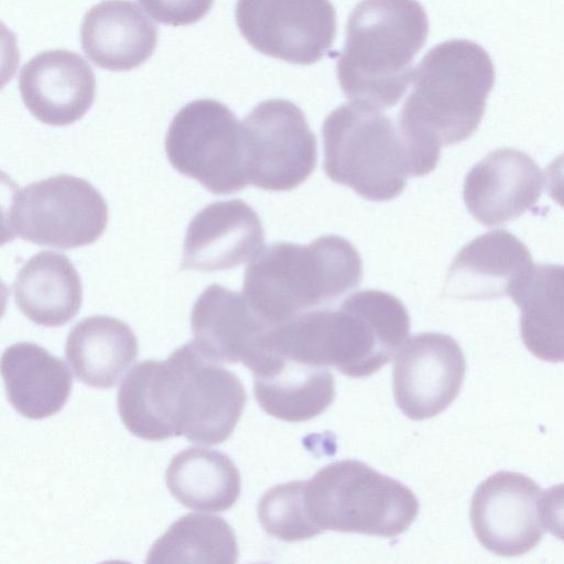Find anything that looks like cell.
Here are the masks:
<instances>
[{
  "label": "cell",
  "instance_id": "obj_10",
  "mask_svg": "<svg viewBox=\"0 0 564 564\" xmlns=\"http://www.w3.org/2000/svg\"><path fill=\"white\" fill-rule=\"evenodd\" d=\"M248 184L290 191L314 171L316 138L303 111L285 99L259 102L241 122Z\"/></svg>",
  "mask_w": 564,
  "mask_h": 564
},
{
  "label": "cell",
  "instance_id": "obj_21",
  "mask_svg": "<svg viewBox=\"0 0 564 564\" xmlns=\"http://www.w3.org/2000/svg\"><path fill=\"white\" fill-rule=\"evenodd\" d=\"M1 375L10 404L26 419L56 414L72 392L73 378L65 362L34 343L6 348Z\"/></svg>",
  "mask_w": 564,
  "mask_h": 564
},
{
  "label": "cell",
  "instance_id": "obj_18",
  "mask_svg": "<svg viewBox=\"0 0 564 564\" xmlns=\"http://www.w3.org/2000/svg\"><path fill=\"white\" fill-rule=\"evenodd\" d=\"M253 375V393L269 415L304 422L322 414L335 399V380L328 367L301 362L261 350L246 366Z\"/></svg>",
  "mask_w": 564,
  "mask_h": 564
},
{
  "label": "cell",
  "instance_id": "obj_6",
  "mask_svg": "<svg viewBox=\"0 0 564 564\" xmlns=\"http://www.w3.org/2000/svg\"><path fill=\"white\" fill-rule=\"evenodd\" d=\"M304 540L325 530L397 536L415 520L420 505L405 485L356 460L324 466L297 480Z\"/></svg>",
  "mask_w": 564,
  "mask_h": 564
},
{
  "label": "cell",
  "instance_id": "obj_27",
  "mask_svg": "<svg viewBox=\"0 0 564 564\" xmlns=\"http://www.w3.org/2000/svg\"><path fill=\"white\" fill-rule=\"evenodd\" d=\"M147 12L158 22L180 26L188 25L204 18L214 0H139Z\"/></svg>",
  "mask_w": 564,
  "mask_h": 564
},
{
  "label": "cell",
  "instance_id": "obj_2",
  "mask_svg": "<svg viewBox=\"0 0 564 564\" xmlns=\"http://www.w3.org/2000/svg\"><path fill=\"white\" fill-rule=\"evenodd\" d=\"M246 402L240 379L208 360L193 340L165 360L139 362L134 403L154 441L184 436L220 444L232 434Z\"/></svg>",
  "mask_w": 564,
  "mask_h": 564
},
{
  "label": "cell",
  "instance_id": "obj_5",
  "mask_svg": "<svg viewBox=\"0 0 564 564\" xmlns=\"http://www.w3.org/2000/svg\"><path fill=\"white\" fill-rule=\"evenodd\" d=\"M362 279L357 249L336 235L303 246L279 241L245 271L242 295L270 326L285 323L354 290Z\"/></svg>",
  "mask_w": 564,
  "mask_h": 564
},
{
  "label": "cell",
  "instance_id": "obj_8",
  "mask_svg": "<svg viewBox=\"0 0 564 564\" xmlns=\"http://www.w3.org/2000/svg\"><path fill=\"white\" fill-rule=\"evenodd\" d=\"M9 231L58 249L95 242L106 229L108 206L88 181L58 174L17 189L8 213Z\"/></svg>",
  "mask_w": 564,
  "mask_h": 564
},
{
  "label": "cell",
  "instance_id": "obj_1",
  "mask_svg": "<svg viewBox=\"0 0 564 564\" xmlns=\"http://www.w3.org/2000/svg\"><path fill=\"white\" fill-rule=\"evenodd\" d=\"M495 79L494 63L476 42L448 40L424 55L397 121L419 176L436 167L442 145L459 143L478 128Z\"/></svg>",
  "mask_w": 564,
  "mask_h": 564
},
{
  "label": "cell",
  "instance_id": "obj_4",
  "mask_svg": "<svg viewBox=\"0 0 564 564\" xmlns=\"http://www.w3.org/2000/svg\"><path fill=\"white\" fill-rule=\"evenodd\" d=\"M429 35L416 0H361L351 11L336 72L345 96L377 109L398 104L412 82L415 55Z\"/></svg>",
  "mask_w": 564,
  "mask_h": 564
},
{
  "label": "cell",
  "instance_id": "obj_14",
  "mask_svg": "<svg viewBox=\"0 0 564 564\" xmlns=\"http://www.w3.org/2000/svg\"><path fill=\"white\" fill-rule=\"evenodd\" d=\"M263 246L264 230L250 205L240 199L215 202L200 209L188 224L181 269L229 270L253 260Z\"/></svg>",
  "mask_w": 564,
  "mask_h": 564
},
{
  "label": "cell",
  "instance_id": "obj_26",
  "mask_svg": "<svg viewBox=\"0 0 564 564\" xmlns=\"http://www.w3.org/2000/svg\"><path fill=\"white\" fill-rule=\"evenodd\" d=\"M238 554L235 532L225 519L188 513L174 521L151 545L145 562L232 564Z\"/></svg>",
  "mask_w": 564,
  "mask_h": 564
},
{
  "label": "cell",
  "instance_id": "obj_17",
  "mask_svg": "<svg viewBox=\"0 0 564 564\" xmlns=\"http://www.w3.org/2000/svg\"><path fill=\"white\" fill-rule=\"evenodd\" d=\"M191 327L193 343L208 360L246 366L273 326L254 312L242 293L210 284L192 308Z\"/></svg>",
  "mask_w": 564,
  "mask_h": 564
},
{
  "label": "cell",
  "instance_id": "obj_12",
  "mask_svg": "<svg viewBox=\"0 0 564 564\" xmlns=\"http://www.w3.org/2000/svg\"><path fill=\"white\" fill-rule=\"evenodd\" d=\"M462 348L449 335L421 333L397 352L393 395L398 408L411 420L431 419L458 395L465 378Z\"/></svg>",
  "mask_w": 564,
  "mask_h": 564
},
{
  "label": "cell",
  "instance_id": "obj_28",
  "mask_svg": "<svg viewBox=\"0 0 564 564\" xmlns=\"http://www.w3.org/2000/svg\"><path fill=\"white\" fill-rule=\"evenodd\" d=\"M539 512L543 528L556 539L564 541V482L542 492Z\"/></svg>",
  "mask_w": 564,
  "mask_h": 564
},
{
  "label": "cell",
  "instance_id": "obj_7",
  "mask_svg": "<svg viewBox=\"0 0 564 564\" xmlns=\"http://www.w3.org/2000/svg\"><path fill=\"white\" fill-rule=\"evenodd\" d=\"M322 134L326 175L366 199H393L403 192L409 176L417 177L398 122L377 108L344 104L326 117Z\"/></svg>",
  "mask_w": 564,
  "mask_h": 564
},
{
  "label": "cell",
  "instance_id": "obj_23",
  "mask_svg": "<svg viewBox=\"0 0 564 564\" xmlns=\"http://www.w3.org/2000/svg\"><path fill=\"white\" fill-rule=\"evenodd\" d=\"M510 297L520 310V335L536 358L564 362V264L533 265Z\"/></svg>",
  "mask_w": 564,
  "mask_h": 564
},
{
  "label": "cell",
  "instance_id": "obj_22",
  "mask_svg": "<svg viewBox=\"0 0 564 564\" xmlns=\"http://www.w3.org/2000/svg\"><path fill=\"white\" fill-rule=\"evenodd\" d=\"M14 302L31 322L59 327L80 310L83 285L70 260L63 253L41 251L20 269L12 284Z\"/></svg>",
  "mask_w": 564,
  "mask_h": 564
},
{
  "label": "cell",
  "instance_id": "obj_16",
  "mask_svg": "<svg viewBox=\"0 0 564 564\" xmlns=\"http://www.w3.org/2000/svg\"><path fill=\"white\" fill-rule=\"evenodd\" d=\"M19 88L23 104L37 120L68 126L91 108L96 79L90 65L77 53L51 50L24 64Z\"/></svg>",
  "mask_w": 564,
  "mask_h": 564
},
{
  "label": "cell",
  "instance_id": "obj_25",
  "mask_svg": "<svg viewBox=\"0 0 564 564\" xmlns=\"http://www.w3.org/2000/svg\"><path fill=\"white\" fill-rule=\"evenodd\" d=\"M165 482L182 506L205 512L230 509L241 490L240 473L229 456L205 447L192 446L174 455Z\"/></svg>",
  "mask_w": 564,
  "mask_h": 564
},
{
  "label": "cell",
  "instance_id": "obj_11",
  "mask_svg": "<svg viewBox=\"0 0 564 564\" xmlns=\"http://www.w3.org/2000/svg\"><path fill=\"white\" fill-rule=\"evenodd\" d=\"M235 17L254 50L292 64L319 61L336 35L329 0H237Z\"/></svg>",
  "mask_w": 564,
  "mask_h": 564
},
{
  "label": "cell",
  "instance_id": "obj_13",
  "mask_svg": "<svg viewBox=\"0 0 564 564\" xmlns=\"http://www.w3.org/2000/svg\"><path fill=\"white\" fill-rule=\"evenodd\" d=\"M540 486L529 476L500 470L481 481L470 503V522L478 542L500 556L531 551L543 538L539 512Z\"/></svg>",
  "mask_w": 564,
  "mask_h": 564
},
{
  "label": "cell",
  "instance_id": "obj_20",
  "mask_svg": "<svg viewBox=\"0 0 564 564\" xmlns=\"http://www.w3.org/2000/svg\"><path fill=\"white\" fill-rule=\"evenodd\" d=\"M82 48L98 67L123 72L139 67L152 56L156 25L130 0H104L84 15Z\"/></svg>",
  "mask_w": 564,
  "mask_h": 564
},
{
  "label": "cell",
  "instance_id": "obj_9",
  "mask_svg": "<svg viewBox=\"0 0 564 564\" xmlns=\"http://www.w3.org/2000/svg\"><path fill=\"white\" fill-rule=\"evenodd\" d=\"M165 152L171 165L216 195L248 185L241 123L223 102L197 99L172 119Z\"/></svg>",
  "mask_w": 564,
  "mask_h": 564
},
{
  "label": "cell",
  "instance_id": "obj_24",
  "mask_svg": "<svg viewBox=\"0 0 564 564\" xmlns=\"http://www.w3.org/2000/svg\"><path fill=\"white\" fill-rule=\"evenodd\" d=\"M138 356V339L130 326L106 316H89L68 333L65 357L77 380L110 389Z\"/></svg>",
  "mask_w": 564,
  "mask_h": 564
},
{
  "label": "cell",
  "instance_id": "obj_15",
  "mask_svg": "<svg viewBox=\"0 0 564 564\" xmlns=\"http://www.w3.org/2000/svg\"><path fill=\"white\" fill-rule=\"evenodd\" d=\"M543 182V173L530 155L516 149H498L470 169L463 198L477 221L495 227L531 208L541 196Z\"/></svg>",
  "mask_w": 564,
  "mask_h": 564
},
{
  "label": "cell",
  "instance_id": "obj_3",
  "mask_svg": "<svg viewBox=\"0 0 564 564\" xmlns=\"http://www.w3.org/2000/svg\"><path fill=\"white\" fill-rule=\"evenodd\" d=\"M410 332V316L394 295L364 290L335 310L314 308L283 323L285 352L352 378L367 377L388 364Z\"/></svg>",
  "mask_w": 564,
  "mask_h": 564
},
{
  "label": "cell",
  "instance_id": "obj_19",
  "mask_svg": "<svg viewBox=\"0 0 564 564\" xmlns=\"http://www.w3.org/2000/svg\"><path fill=\"white\" fill-rule=\"evenodd\" d=\"M533 267L527 246L505 229L482 234L454 258L444 293L462 300H492L511 295Z\"/></svg>",
  "mask_w": 564,
  "mask_h": 564
},
{
  "label": "cell",
  "instance_id": "obj_29",
  "mask_svg": "<svg viewBox=\"0 0 564 564\" xmlns=\"http://www.w3.org/2000/svg\"><path fill=\"white\" fill-rule=\"evenodd\" d=\"M545 172L547 194L564 208V153L554 159Z\"/></svg>",
  "mask_w": 564,
  "mask_h": 564
}]
</instances>
